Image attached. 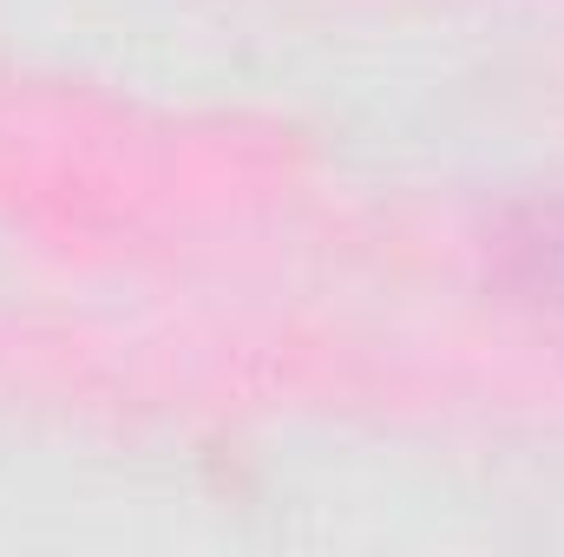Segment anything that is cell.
I'll use <instances>...</instances> for the list:
<instances>
[{
  "label": "cell",
  "mask_w": 564,
  "mask_h": 557,
  "mask_svg": "<svg viewBox=\"0 0 564 557\" xmlns=\"http://www.w3.org/2000/svg\"><path fill=\"white\" fill-rule=\"evenodd\" d=\"M499 276L512 282L519 295L532 302H552L564 308V210L558 204H525L499 223Z\"/></svg>",
  "instance_id": "cell-1"
}]
</instances>
